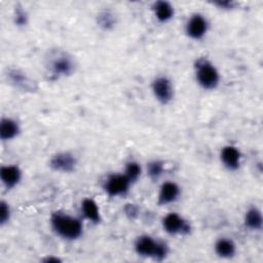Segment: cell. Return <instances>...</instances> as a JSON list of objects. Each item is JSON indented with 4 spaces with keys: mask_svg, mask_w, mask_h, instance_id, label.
Wrapping results in <instances>:
<instances>
[{
    "mask_svg": "<svg viewBox=\"0 0 263 263\" xmlns=\"http://www.w3.org/2000/svg\"><path fill=\"white\" fill-rule=\"evenodd\" d=\"M44 67L49 80H57L69 77L76 71V61L74 57L65 49L51 48L44 58Z\"/></svg>",
    "mask_w": 263,
    "mask_h": 263,
    "instance_id": "1",
    "label": "cell"
},
{
    "mask_svg": "<svg viewBox=\"0 0 263 263\" xmlns=\"http://www.w3.org/2000/svg\"><path fill=\"white\" fill-rule=\"evenodd\" d=\"M49 224L52 231L65 240H76L83 233L82 221L65 212H53L50 216Z\"/></svg>",
    "mask_w": 263,
    "mask_h": 263,
    "instance_id": "2",
    "label": "cell"
},
{
    "mask_svg": "<svg viewBox=\"0 0 263 263\" xmlns=\"http://www.w3.org/2000/svg\"><path fill=\"white\" fill-rule=\"evenodd\" d=\"M134 250L140 257L150 258L155 261L164 260L168 253V245L149 234L139 235L134 242Z\"/></svg>",
    "mask_w": 263,
    "mask_h": 263,
    "instance_id": "3",
    "label": "cell"
},
{
    "mask_svg": "<svg viewBox=\"0 0 263 263\" xmlns=\"http://www.w3.org/2000/svg\"><path fill=\"white\" fill-rule=\"evenodd\" d=\"M194 76L197 84L204 90L216 89L221 80L220 73L216 66L205 57H200L195 60Z\"/></svg>",
    "mask_w": 263,
    "mask_h": 263,
    "instance_id": "4",
    "label": "cell"
},
{
    "mask_svg": "<svg viewBox=\"0 0 263 263\" xmlns=\"http://www.w3.org/2000/svg\"><path fill=\"white\" fill-rule=\"evenodd\" d=\"M5 79L9 85L13 88L17 89L22 92H30L33 93L38 90L37 81L32 78L28 73H26L23 69L10 67L5 71Z\"/></svg>",
    "mask_w": 263,
    "mask_h": 263,
    "instance_id": "5",
    "label": "cell"
},
{
    "mask_svg": "<svg viewBox=\"0 0 263 263\" xmlns=\"http://www.w3.org/2000/svg\"><path fill=\"white\" fill-rule=\"evenodd\" d=\"M132 183L122 174H111L103 182V189L110 197L125 196L130 188Z\"/></svg>",
    "mask_w": 263,
    "mask_h": 263,
    "instance_id": "6",
    "label": "cell"
},
{
    "mask_svg": "<svg viewBox=\"0 0 263 263\" xmlns=\"http://www.w3.org/2000/svg\"><path fill=\"white\" fill-rule=\"evenodd\" d=\"M151 90L155 100L161 105H168L175 97L172 80L166 76H157L151 82Z\"/></svg>",
    "mask_w": 263,
    "mask_h": 263,
    "instance_id": "7",
    "label": "cell"
},
{
    "mask_svg": "<svg viewBox=\"0 0 263 263\" xmlns=\"http://www.w3.org/2000/svg\"><path fill=\"white\" fill-rule=\"evenodd\" d=\"M163 230L170 235H188L192 231L191 224L178 213H168L162 218Z\"/></svg>",
    "mask_w": 263,
    "mask_h": 263,
    "instance_id": "8",
    "label": "cell"
},
{
    "mask_svg": "<svg viewBox=\"0 0 263 263\" xmlns=\"http://www.w3.org/2000/svg\"><path fill=\"white\" fill-rule=\"evenodd\" d=\"M77 164V157L70 151L57 152L48 161V165L53 172L62 174L73 173L76 170Z\"/></svg>",
    "mask_w": 263,
    "mask_h": 263,
    "instance_id": "9",
    "label": "cell"
},
{
    "mask_svg": "<svg viewBox=\"0 0 263 263\" xmlns=\"http://www.w3.org/2000/svg\"><path fill=\"white\" fill-rule=\"evenodd\" d=\"M210 28L208 18L201 13H193L187 20L185 24V33L186 35L195 41L201 40L206 35Z\"/></svg>",
    "mask_w": 263,
    "mask_h": 263,
    "instance_id": "10",
    "label": "cell"
},
{
    "mask_svg": "<svg viewBox=\"0 0 263 263\" xmlns=\"http://www.w3.org/2000/svg\"><path fill=\"white\" fill-rule=\"evenodd\" d=\"M180 195H181V188L177 183L173 181L163 182L159 187V191L157 195V203L160 206L174 203L179 199Z\"/></svg>",
    "mask_w": 263,
    "mask_h": 263,
    "instance_id": "11",
    "label": "cell"
},
{
    "mask_svg": "<svg viewBox=\"0 0 263 263\" xmlns=\"http://www.w3.org/2000/svg\"><path fill=\"white\" fill-rule=\"evenodd\" d=\"M220 160L225 168L234 172L240 166L241 152L235 146H224L220 151Z\"/></svg>",
    "mask_w": 263,
    "mask_h": 263,
    "instance_id": "12",
    "label": "cell"
},
{
    "mask_svg": "<svg viewBox=\"0 0 263 263\" xmlns=\"http://www.w3.org/2000/svg\"><path fill=\"white\" fill-rule=\"evenodd\" d=\"M22 171L15 164H5L0 167V180L7 190L16 187L22 180Z\"/></svg>",
    "mask_w": 263,
    "mask_h": 263,
    "instance_id": "13",
    "label": "cell"
},
{
    "mask_svg": "<svg viewBox=\"0 0 263 263\" xmlns=\"http://www.w3.org/2000/svg\"><path fill=\"white\" fill-rule=\"evenodd\" d=\"M152 12L157 20V22L161 24L168 23L171 20H173L175 15V8L172 5L171 2L165 0H158L155 1L151 6Z\"/></svg>",
    "mask_w": 263,
    "mask_h": 263,
    "instance_id": "14",
    "label": "cell"
},
{
    "mask_svg": "<svg viewBox=\"0 0 263 263\" xmlns=\"http://www.w3.org/2000/svg\"><path fill=\"white\" fill-rule=\"evenodd\" d=\"M21 133L18 122L10 117H2L0 121V139L2 142H8L15 139Z\"/></svg>",
    "mask_w": 263,
    "mask_h": 263,
    "instance_id": "15",
    "label": "cell"
},
{
    "mask_svg": "<svg viewBox=\"0 0 263 263\" xmlns=\"http://www.w3.org/2000/svg\"><path fill=\"white\" fill-rule=\"evenodd\" d=\"M216 255L222 259H230L236 253V245L229 237H220L216 240L214 246Z\"/></svg>",
    "mask_w": 263,
    "mask_h": 263,
    "instance_id": "16",
    "label": "cell"
},
{
    "mask_svg": "<svg viewBox=\"0 0 263 263\" xmlns=\"http://www.w3.org/2000/svg\"><path fill=\"white\" fill-rule=\"evenodd\" d=\"M245 226L252 231H260L263 226V217L261 211L256 206L248 209L243 215Z\"/></svg>",
    "mask_w": 263,
    "mask_h": 263,
    "instance_id": "17",
    "label": "cell"
},
{
    "mask_svg": "<svg viewBox=\"0 0 263 263\" xmlns=\"http://www.w3.org/2000/svg\"><path fill=\"white\" fill-rule=\"evenodd\" d=\"M81 213L85 219L90 221L93 224L101 222V212L98 203L92 198H84L81 201Z\"/></svg>",
    "mask_w": 263,
    "mask_h": 263,
    "instance_id": "18",
    "label": "cell"
},
{
    "mask_svg": "<svg viewBox=\"0 0 263 263\" xmlns=\"http://www.w3.org/2000/svg\"><path fill=\"white\" fill-rule=\"evenodd\" d=\"M97 26L103 31H112L117 24L116 14L110 9H103L99 11L96 16Z\"/></svg>",
    "mask_w": 263,
    "mask_h": 263,
    "instance_id": "19",
    "label": "cell"
},
{
    "mask_svg": "<svg viewBox=\"0 0 263 263\" xmlns=\"http://www.w3.org/2000/svg\"><path fill=\"white\" fill-rule=\"evenodd\" d=\"M146 173L152 181H157L164 173V162L159 159L150 160L147 162Z\"/></svg>",
    "mask_w": 263,
    "mask_h": 263,
    "instance_id": "20",
    "label": "cell"
},
{
    "mask_svg": "<svg viewBox=\"0 0 263 263\" xmlns=\"http://www.w3.org/2000/svg\"><path fill=\"white\" fill-rule=\"evenodd\" d=\"M123 174L129 180V182L132 184H134L140 179V177L142 175V166L138 161L129 160L125 163Z\"/></svg>",
    "mask_w": 263,
    "mask_h": 263,
    "instance_id": "21",
    "label": "cell"
},
{
    "mask_svg": "<svg viewBox=\"0 0 263 263\" xmlns=\"http://www.w3.org/2000/svg\"><path fill=\"white\" fill-rule=\"evenodd\" d=\"M13 24L18 28H24L29 23V14L22 5H16L12 13Z\"/></svg>",
    "mask_w": 263,
    "mask_h": 263,
    "instance_id": "22",
    "label": "cell"
},
{
    "mask_svg": "<svg viewBox=\"0 0 263 263\" xmlns=\"http://www.w3.org/2000/svg\"><path fill=\"white\" fill-rule=\"evenodd\" d=\"M11 218V209L8 202L1 200L0 202V224L1 226L6 225Z\"/></svg>",
    "mask_w": 263,
    "mask_h": 263,
    "instance_id": "23",
    "label": "cell"
},
{
    "mask_svg": "<svg viewBox=\"0 0 263 263\" xmlns=\"http://www.w3.org/2000/svg\"><path fill=\"white\" fill-rule=\"evenodd\" d=\"M139 206L135 203H126L123 206V213L129 220H135L139 216Z\"/></svg>",
    "mask_w": 263,
    "mask_h": 263,
    "instance_id": "24",
    "label": "cell"
},
{
    "mask_svg": "<svg viewBox=\"0 0 263 263\" xmlns=\"http://www.w3.org/2000/svg\"><path fill=\"white\" fill-rule=\"evenodd\" d=\"M212 4L222 10H232L236 7V2L233 0H216Z\"/></svg>",
    "mask_w": 263,
    "mask_h": 263,
    "instance_id": "25",
    "label": "cell"
},
{
    "mask_svg": "<svg viewBox=\"0 0 263 263\" xmlns=\"http://www.w3.org/2000/svg\"><path fill=\"white\" fill-rule=\"evenodd\" d=\"M43 262L45 263H59V262H62V260L58 257H54V256H46L45 258L42 259Z\"/></svg>",
    "mask_w": 263,
    "mask_h": 263,
    "instance_id": "26",
    "label": "cell"
}]
</instances>
